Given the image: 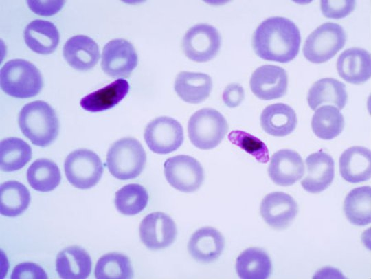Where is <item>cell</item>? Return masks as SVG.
I'll list each match as a JSON object with an SVG mask.
<instances>
[{"label":"cell","mask_w":371,"mask_h":279,"mask_svg":"<svg viewBox=\"0 0 371 279\" xmlns=\"http://www.w3.org/2000/svg\"><path fill=\"white\" fill-rule=\"evenodd\" d=\"M301 35L291 20L273 16L263 21L254 32L252 45L256 54L266 60L286 63L297 55Z\"/></svg>","instance_id":"cell-1"},{"label":"cell","mask_w":371,"mask_h":279,"mask_svg":"<svg viewBox=\"0 0 371 279\" xmlns=\"http://www.w3.org/2000/svg\"><path fill=\"white\" fill-rule=\"evenodd\" d=\"M18 123L23 134L36 146L45 147L57 137L59 121L55 110L47 102L36 100L20 111Z\"/></svg>","instance_id":"cell-2"},{"label":"cell","mask_w":371,"mask_h":279,"mask_svg":"<svg viewBox=\"0 0 371 279\" xmlns=\"http://www.w3.org/2000/svg\"><path fill=\"white\" fill-rule=\"evenodd\" d=\"M0 83L6 94L18 98L36 96L43 85L38 68L32 63L19 58L9 60L1 67Z\"/></svg>","instance_id":"cell-3"},{"label":"cell","mask_w":371,"mask_h":279,"mask_svg":"<svg viewBox=\"0 0 371 279\" xmlns=\"http://www.w3.org/2000/svg\"><path fill=\"white\" fill-rule=\"evenodd\" d=\"M146 162V152L140 142L132 137L115 142L106 155V165L110 173L120 180L138 177Z\"/></svg>","instance_id":"cell-4"},{"label":"cell","mask_w":371,"mask_h":279,"mask_svg":"<svg viewBox=\"0 0 371 279\" xmlns=\"http://www.w3.org/2000/svg\"><path fill=\"white\" fill-rule=\"evenodd\" d=\"M227 131L228 124L225 118L214 109H200L188 121L190 140L194 146L201 150L216 147Z\"/></svg>","instance_id":"cell-5"},{"label":"cell","mask_w":371,"mask_h":279,"mask_svg":"<svg viewBox=\"0 0 371 279\" xmlns=\"http://www.w3.org/2000/svg\"><path fill=\"white\" fill-rule=\"evenodd\" d=\"M346 41V34L340 25L325 23L306 38L303 54L313 63H323L334 57L344 47Z\"/></svg>","instance_id":"cell-6"},{"label":"cell","mask_w":371,"mask_h":279,"mask_svg":"<svg viewBox=\"0 0 371 279\" xmlns=\"http://www.w3.org/2000/svg\"><path fill=\"white\" fill-rule=\"evenodd\" d=\"M68 181L79 189H89L100 180L104 168L100 157L88 149L70 153L64 163Z\"/></svg>","instance_id":"cell-7"},{"label":"cell","mask_w":371,"mask_h":279,"mask_svg":"<svg viewBox=\"0 0 371 279\" xmlns=\"http://www.w3.org/2000/svg\"><path fill=\"white\" fill-rule=\"evenodd\" d=\"M167 181L175 189L183 192L197 190L204 181V171L198 160L189 155H176L164 164Z\"/></svg>","instance_id":"cell-8"},{"label":"cell","mask_w":371,"mask_h":279,"mask_svg":"<svg viewBox=\"0 0 371 279\" xmlns=\"http://www.w3.org/2000/svg\"><path fill=\"white\" fill-rule=\"evenodd\" d=\"M221 36L218 31L208 24H197L184 35L182 48L185 55L197 63L207 62L218 53Z\"/></svg>","instance_id":"cell-9"},{"label":"cell","mask_w":371,"mask_h":279,"mask_svg":"<svg viewBox=\"0 0 371 279\" xmlns=\"http://www.w3.org/2000/svg\"><path fill=\"white\" fill-rule=\"evenodd\" d=\"M144 137L153 152L161 155L168 154L181 146L184 139L183 129L174 118L161 116L148 124Z\"/></svg>","instance_id":"cell-10"},{"label":"cell","mask_w":371,"mask_h":279,"mask_svg":"<svg viewBox=\"0 0 371 279\" xmlns=\"http://www.w3.org/2000/svg\"><path fill=\"white\" fill-rule=\"evenodd\" d=\"M138 56L127 40L116 38L108 42L102 54L101 67L112 78H128L136 68Z\"/></svg>","instance_id":"cell-11"},{"label":"cell","mask_w":371,"mask_h":279,"mask_svg":"<svg viewBox=\"0 0 371 279\" xmlns=\"http://www.w3.org/2000/svg\"><path fill=\"white\" fill-rule=\"evenodd\" d=\"M177 236V228L170 216L161 212L146 216L139 225V236L148 249L159 250L171 245Z\"/></svg>","instance_id":"cell-12"},{"label":"cell","mask_w":371,"mask_h":279,"mask_svg":"<svg viewBox=\"0 0 371 279\" xmlns=\"http://www.w3.org/2000/svg\"><path fill=\"white\" fill-rule=\"evenodd\" d=\"M249 85L253 93L260 100L280 98L286 93L288 75L279 66L264 65L253 72Z\"/></svg>","instance_id":"cell-13"},{"label":"cell","mask_w":371,"mask_h":279,"mask_svg":"<svg viewBox=\"0 0 371 279\" xmlns=\"http://www.w3.org/2000/svg\"><path fill=\"white\" fill-rule=\"evenodd\" d=\"M298 207L295 199L283 192L267 194L260 205L261 216L273 228H286L295 218Z\"/></svg>","instance_id":"cell-14"},{"label":"cell","mask_w":371,"mask_h":279,"mask_svg":"<svg viewBox=\"0 0 371 279\" xmlns=\"http://www.w3.org/2000/svg\"><path fill=\"white\" fill-rule=\"evenodd\" d=\"M305 162L306 174L301 181L303 188L313 194L327 189L335 177V162L332 157L320 150L309 155Z\"/></svg>","instance_id":"cell-15"},{"label":"cell","mask_w":371,"mask_h":279,"mask_svg":"<svg viewBox=\"0 0 371 279\" xmlns=\"http://www.w3.org/2000/svg\"><path fill=\"white\" fill-rule=\"evenodd\" d=\"M268 173L272 181L276 185L291 186L304 175L303 160L300 154L295 150H280L272 155Z\"/></svg>","instance_id":"cell-16"},{"label":"cell","mask_w":371,"mask_h":279,"mask_svg":"<svg viewBox=\"0 0 371 279\" xmlns=\"http://www.w3.org/2000/svg\"><path fill=\"white\" fill-rule=\"evenodd\" d=\"M337 70L339 76L347 82L363 84L370 78V54L360 47L349 48L338 57Z\"/></svg>","instance_id":"cell-17"},{"label":"cell","mask_w":371,"mask_h":279,"mask_svg":"<svg viewBox=\"0 0 371 279\" xmlns=\"http://www.w3.org/2000/svg\"><path fill=\"white\" fill-rule=\"evenodd\" d=\"M225 245V238L218 230L212 227H203L193 233L188 249L194 260L207 263L220 257Z\"/></svg>","instance_id":"cell-18"},{"label":"cell","mask_w":371,"mask_h":279,"mask_svg":"<svg viewBox=\"0 0 371 279\" xmlns=\"http://www.w3.org/2000/svg\"><path fill=\"white\" fill-rule=\"evenodd\" d=\"M63 54L67 63L79 71L91 69L100 57L98 44L85 35H76L69 38L63 46Z\"/></svg>","instance_id":"cell-19"},{"label":"cell","mask_w":371,"mask_h":279,"mask_svg":"<svg viewBox=\"0 0 371 279\" xmlns=\"http://www.w3.org/2000/svg\"><path fill=\"white\" fill-rule=\"evenodd\" d=\"M339 172L342 178L351 183L370 179L371 176V153L360 146L348 148L339 157Z\"/></svg>","instance_id":"cell-20"},{"label":"cell","mask_w":371,"mask_h":279,"mask_svg":"<svg viewBox=\"0 0 371 279\" xmlns=\"http://www.w3.org/2000/svg\"><path fill=\"white\" fill-rule=\"evenodd\" d=\"M260 125L269 135L284 137L291 133L297 126V115L288 104L276 103L266 107L260 114Z\"/></svg>","instance_id":"cell-21"},{"label":"cell","mask_w":371,"mask_h":279,"mask_svg":"<svg viewBox=\"0 0 371 279\" xmlns=\"http://www.w3.org/2000/svg\"><path fill=\"white\" fill-rule=\"evenodd\" d=\"M348 100L346 85L331 78H322L315 82L308 90L307 101L310 108L315 111L322 104H333L341 110Z\"/></svg>","instance_id":"cell-22"},{"label":"cell","mask_w":371,"mask_h":279,"mask_svg":"<svg viewBox=\"0 0 371 279\" xmlns=\"http://www.w3.org/2000/svg\"><path fill=\"white\" fill-rule=\"evenodd\" d=\"M89 254L78 246L67 247L60 252L56 260V269L64 279H85L91 271Z\"/></svg>","instance_id":"cell-23"},{"label":"cell","mask_w":371,"mask_h":279,"mask_svg":"<svg viewBox=\"0 0 371 279\" xmlns=\"http://www.w3.org/2000/svg\"><path fill=\"white\" fill-rule=\"evenodd\" d=\"M23 36L28 47L41 54L53 53L60 40L56 25L50 21L41 19L31 21L25 28Z\"/></svg>","instance_id":"cell-24"},{"label":"cell","mask_w":371,"mask_h":279,"mask_svg":"<svg viewBox=\"0 0 371 279\" xmlns=\"http://www.w3.org/2000/svg\"><path fill=\"white\" fill-rule=\"evenodd\" d=\"M174 88L183 101L198 104L209 97L212 80L209 75L204 73L181 71L177 76Z\"/></svg>","instance_id":"cell-25"},{"label":"cell","mask_w":371,"mask_h":279,"mask_svg":"<svg viewBox=\"0 0 371 279\" xmlns=\"http://www.w3.org/2000/svg\"><path fill=\"white\" fill-rule=\"evenodd\" d=\"M129 88L127 80L117 79L82 98L80 104L83 109L90 112L105 111L122 101L128 93Z\"/></svg>","instance_id":"cell-26"},{"label":"cell","mask_w":371,"mask_h":279,"mask_svg":"<svg viewBox=\"0 0 371 279\" xmlns=\"http://www.w3.org/2000/svg\"><path fill=\"white\" fill-rule=\"evenodd\" d=\"M236 269L242 279H266L271 274L272 263L270 257L263 249L251 247L238 256Z\"/></svg>","instance_id":"cell-27"},{"label":"cell","mask_w":371,"mask_h":279,"mask_svg":"<svg viewBox=\"0 0 371 279\" xmlns=\"http://www.w3.org/2000/svg\"><path fill=\"white\" fill-rule=\"evenodd\" d=\"M344 211L348 220L357 226H364L371 221V188L361 186L352 189L346 195Z\"/></svg>","instance_id":"cell-28"},{"label":"cell","mask_w":371,"mask_h":279,"mask_svg":"<svg viewBox=\"0 0 371 279\" xmlns=\"http://www.w3.org/2000/svg\"><path fill=\"white\" fill-rule=\"evenodd\" d=\"M30 202L28 189L17 181H8L0 187V212L2 215L15 217L22 214Z\"/></svg>","instance_id":"cell-29"},{"label":"cell","mask_w":371,"mask_h":279,"mask_svg":"<svg viewBox=\"0 0 371 279\" xmlns=\"http://www.w3.org/2000/svg\"><path fill=\"white\" fill-rule=\"evenodd\" d=\"M344 124L342 113L332 105H324L317 109L311 121L314 134L324 140H332L340 135Z\"/></svg>","instance_id":"cell-30"},{"label":"cell","mask_w":371,"mask_h":279,"mask_svg":"<svg viewBox=\"0 0 371 279\" xmlns=\"http://www.w3.org/2000/svg\"><path fill=\"white\" fill-rule=\"evenodd\" d=\"M27 179L30 186L40 192L55 189L61 181V175L56 164L48 159L35 160L28 168Z\"/></svg>","instance_id":"cell-31"},{"label":"cell","mask_w":371,"mask_h":279,"mask_svg":"<svg viewBox=\"0 0 371 279\" xmlns=\"http://www.w3.org/2000/svg\"><path fill=\"white\" fill-rule=\"evenodd\" d=\"M32 158V148L24 140L18 137L3 140L0 144V166L4 172H13L22 168Z\"/></svg>","instance_id":"cell-32"},{"label":"cell","mask_w":371,"mask_h":279,"mask_svg":"<svg viewBox=\"0 0 371 279\" xmlns=\"http://www.w3.org/2000/svg\"><path fill=\"white\" fill-rule=\"evenodd\" d=\"M98 279H128L133 277L129 258L122 254L113 252L101 256L95 267Z\"/></svg>","instance_id":"cell-33"},{"label":"cell","mask_w":371,"mask_h":279,"mask_svg":"<svg viewBox=\"0 0 371 279\" xmlns=\"http://www.w3.org/2000/svg\"><path fill=\"white\" fill-rule=\"evenodd\" d=\"M148 201V192L137 183L127 184L115 193V207L124 215L132 216L141 212Z\"/></svg>","instance_id":"cell-34"},{"label":"cell","mask_w":371,"mask_h":279,"mask_svg":"<svg viewBox=\"0 0 371 279\" xmlns=\"http://www.w3.org/2000/svg\"><path fill=\"white\" fill-rule=\"evenodd\" d=\"M229 141L253 156L258 161L266 164L269 160L266 144L251 134L240 130H234L228 134Z\"/></svg>","instance_id":"cell-35"},{"label":"cell","mask_w":371,"mask_h":279,"mask_svg":"<svg viewBox=\"0 0 371 279\" xmlns=\"http://www.w3.org/2000/svg\"><path fill=\"white\" fill-rule=\"evenodd\" d=\"M354 0L332 1L322 0L320 8L323 15L329 19H343L349 15L355 9Z\"/></svg>","instance_id":"cell-36"},{"label":"cell","mask_w":371,"mask_h":279,"mask_svg":"<svg viewBox=\"0 0 371 279\" xmlns=\"http://www.w3.org/2000/svg\"><path fill=\"white\" fill-rule=\"evenodd\" d=\"M47 274L41 266L31 262L18 264L11 274L12 279H47Z\"/></svg>","instance_id":"cell-37"},{"label":"cell","mask_w":371,"mask_h":279,"mask_svg":"<svg viewBox=\"0 0 371 279\" xmlns=\"http://www.w3.org/2000/svg\"><path fill=\"white\" fill-rule=\"evenodd\" d=\"M29 8L35 14L49 16L59 12L65 4V1H39L28 0L26 1Z\"/></svg>","instance_id":"cell-38"},{"label":"cell","mask_w":371,"mask_h":279,"mask_svg":"<svg viewBox=\"0 0 371 279\" xmlns=\"http://www.w3.org/2000/svg\"><path fill=\"white\" fill-rule=\"evenodd\" d=\"M245 93L243 87L238 83L228 85L223 93V100L230 108L238 107L243 100Z\"/></svg>","instance_id":"cell-39"}]
</instances>
